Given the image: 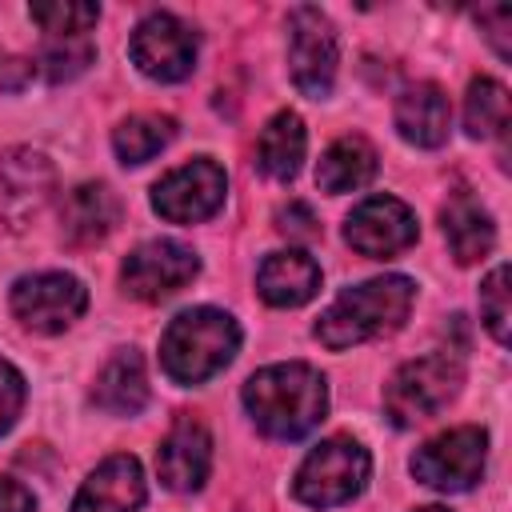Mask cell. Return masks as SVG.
Instances as JSON below:
<instances>
[{
    "label": "cell",
    "mask_w": 512,
    "mask_h": 512,
    "mask_svg": "<svg viewBox=\"0 0 512 512\" xmlns=\"http://www.w3.org/2000/svg\"><path fill=\"white\" fill-rule=\"evenodd\" d=\"M244 408L252 424L272 440L308 436L328 412V384L312 364H268L248 376Z\"/></svg>",
    "instance_id": "6da1fadb"
},
{
    "label": "cell",
    "mask_w": 512,
    "mask_h": 512,
    "mask_svg": "<svg viewBox=\"0 0 512 512\" xmlns=\"http://www.w3.org/2000/svg\"><path fill=\"white\" fill-rule=\"evenodd\" d=\"M416 300V284L408 276H376L356 288H344L316 320V340L332 352L396 332Z\"/></svg>",
    "instance_id": "7a4b0ae2"
},
{
    "label": "cell",
    "mask_w": 512,
    "mask_h": 512,
    "mask_svg": "<svg viewBox=\"0 0 512 512\" xmlns=\"http://www.w3.org/2000/svg\"><path fill=\"white\" fill-rule=\"evenodd\" d=\"M240 348V324L224 308H188L168 320L160 336V368L176 384H204L232 364Z\"/></svg>",
    "instance_id": "3957f363"
},
{
    "label": "cell",
    "mask_w": 512,
    "mask_h": 512,
    "mask_svg": "<svg viewBox=\"0 0 512 512\" xmlns=\"http://www.w3.org/2000/svg\"><path fill=\"white\" fill-rule=\"evenodd\" d=\"M464 384V360L456 352H428L392 372L384 388V412L396 428H416L456 400Z\"/></svg>",
    "instance_id": "277c9868"
},
{
    "label": "cell",
    "mask_w": 512,
    "mask_h": 512,
    "mask_svg": "<svg viewBox=\"0 0 512 512\" xmlns=\"http://www.w3.org/2000/svg\"><path fill=\"white\" fill-rule=\"evenodd\" d=\"M368 472H372V456H368V448L360 440L328 436L296 468L292 492L308 508H340V504H348V500H356L364 492Z\"/></svg>",
    "instance_id": "5b68a950"
},
{
    "label": "cell",
    "mask_w": 512,
    "mask_h": 512,
    "mask_svg": "<svg viewBox=\"0 0 512 512\" xmlns=\"http://www.w3.org/2000/svg\"><path fill=\"white\" fill-rule=\"evenodd\" d=\"M484 460H488V432L476 424H460L416 448L412 476L436 492H468L484 476Z\"/></svg>",
    "instance_id": "8992f818"
},
{
    "label": "cell",
    "mask_w": 512,
    "mask_h": 512,
    "mask_svg": "<svg viewBox=\"0 0 512 512\" xmlns=\"http://www.w3.org/2000/svg\"><path fill=\"white\" fill-rule=\"evenodd\" d=\"M336 60H340V48H336L332 20L312 4L292 8V16H288V72H292V84L312 100L332 96Z\"/></svg>",
    "instance_id": "52a82bcc"
},
{
    "label": "cell",
    "mask_w": 512,
    "mask_h": 512,
    "mask_svg": "<svg viewBox=\"0 0 512 512\" xmlns=\"http://www.w3.org/2000/svg\"><path fill=\"white\" fill-rule=\"evenodd\" d=\"M224 192H228L224 168L208 156H196L152 184V208L172 224H200L220 212Z\"/></svg>",
    "instance_id": "ba28073f"
},
{
    "label": "cell",
    "mask_w": 512,
    "mask_h": 512,
    "mask_svg": "<svg viewBox=\"0 0 512 512\" xmlns=\"http://www.w3.org/2000/svg\"><path fill=\"white\" fill-rule=\"evenodd\" d=\"M132 64L160 84H176L184 76H192L196 68V52H200V36L172 12H152L136 24L132 32Z\"/></svg>",
    "instance_id": "9c48e42d"
},
{
    "label": "cell",
    "mask_w": 512,
    "mask_h": 512,
    "mask_svg": "<svg viewBox=\"0 0 512 512\" xmlns=\"http://www.w3.org/2000/svg\"><path fill=\"white\" fill-rule=\"evenodd\" d=\"M84 308L88 288L72 272H32L12 284V316L40 336L64 332L72 320H80Z\"/></svg>",
    "instance_id": "30bf717a"
},
{
    "label": "cell",
    "mask_w": 512,
    "mask_h": 512,
    "mask_svg": "<svg viewBox=\"0 0 512 512\" xmlns=\"http://www.w3.org/2000/svg\"><path fill=\"white\" fill-rule=\"evenodd\" d=\"M200 272V256L180 244V240H148L140 248L128 252L120 280L124 292L144 300V304H160L168 296H176L184 284H192Z\"/></svg>",
    "instance_id": "8fae6325"
},
{
    "label": "cell",
    "mask_w": 512,
    "mask_h": 512,
    "mask_svg": "<svg viewBox=\"0 0 512 512\" xmlns=\"http://www.w3.org/2000/svg\"><path fill=\"white\" fill-rule=\"evenodd\" d=\"M420 236L416 212L400 196H368L360 200L344 220V240L372 260H392L408 252Z\"/></svg>",
    "instance_id": "7c38bea8"
},
{
    "label": "cell",
    "mask_w": 512,
    "mask_h": 512,
    "mask_svg": "<svg viewBox=\"0 0 512 512\" xmlns=\"http://www.w3.org/2000/svg\"><path fill=\"white\" fill-rule=\"evenodd\" d=\"M52 188H56V172L48 156L32 148H8L0 156V228L8 232L28 228L44 212Z\"/></svg>",
    "instance_id": "4fadbf2b"
},
{
    "label": "cell",
    "mask_w": 512,
    "mask_h": 512,
    "mask_svg": "<svg viewBox=\"0 0 512 512\" xmlns=\"http://www.w3.org/2000/svg\"><path fill=\"white\" fill-rule=\"evenodd\" d=\"M212 468V436L200 420L180 416L156 448V472L172 492H196Z\"/></svg>",
    "instance_id": "5bb4252c"
},
{
    "label": "cell",
    "mask_w": 512,
    "mask_h": 512,
    "mask_svg": "<svg viewBox=\"0 0 512 512\" xmlns=\"http://www.w3.org/2000/svg\"><path fill=\"white\" fill-rule=\"evenodd\" d=\"M144 504V472L136 456H108L80 484L72 512H136Z\"/></svg>",
    "instance_id": "9a60e30c"
},
{
    "label": "cell",
    "mask_w": 512,
    "mask_h": 512,
    "mask_svg": "<svg viewBox=\"0 0 512 512\" xmlns=\"http://www.w3.org/2000/svg\"><path fill=\"white\" fill-rule=\"evenodd\" d=\"M120 224V200L108 184H76L64 204H60V228H64V240L76 244V248H88V244H100L112 228Z\"/></svg>",
    "instance_id": "2e32d148"
},
{
    "label": "cell",
    "mask_w": 512,
    "mask_h": 512,
    "mask_svg": "<svg viewBox=\"0 0 512 512\" xmlns=\"http://www.w3.org/2000/svg\"><path fill=\"white\" fill-rule=\"evenodd\" d=\"M256 288L272 308H300L320 292V264L300 248L272 252L256 272Z\"/></svg>",
    "instance_id": "e0dca14e"
},
{
    "label": "cell",
    "mask_w": 512,
    "mask_h": 512,
    "mask_svg": "<svg viewBox=\"0 0 512 512\" xmlns=\"http://www.w3.org/2000/svg\"><path fill=\"white\" fill-rule=\"evenodd\" d=\"M396 128L416 148H440L452 128V104L440 84H412L396 100Z\"/></svg>",
    "instance_id": "ac0fdd59"
},
{
    "label": "cell",
    "mask_w": 512,
    "mask_h": 512,
    "mask_svg": "<svg viewBox=\"0 0 512 512\" xmlns=\"http://www.w3.org/2000/svg\"><path fill=\"white\" fill-rule=\"evenodd\" d=\"M92 404L108 416H136L148 404V376H144V356L136 348L112 352V360L100 368Z\"/></svg>",
    "instance_id": "d6986e66"
},
{
    "label": "cell",
    "mask_w": 512,
    "mask_h": 512,
    "mask_svg": "<svg viewBox=\"0 0 512 512\" xmlns=\"http://www.w3.org/2000/svg\"><path fill=\"white\" fill-rule=\"evenodd\" d=\"M440 220H444V240H448V248H452V256H456V264H476V260H484V256L492 252V244H496V224H492L488 208H484L472 192L448 196Z\"/></svg>",
    "instance_id": "ffe728a7"
},
{
    "label": "cell",
    "mask_w": 512,
    "mask_h": 512,
    "mask_svg": "<svg viewBox=\"0 0 512 512\" xmlns=\"http://www.w3.org/2000/svg\"><path fill=\"white\" fill-rule=\"evenodd\" d=\"M304 148H308V132H304V120L284 108L276 112L264 128H260V140H256V168L280 184H288L300 164H304Z\"/></svg>",
    "instance_id": "44dd1931"
},
{
    "label": "cell",
    "mask_w": 512,
    "mask_h": 512,
    "mask_svg": "<svg viewBox=\"0 0 512 512\" xmlns=\"http://www.w3.org/2000/svg\"><path fill=\"white\" fill-rule=\"evenodd\" d=\"M376 176V148L364 136H340L336 144L324 148L320 164H316V184L328 196L340 192H356Z\"/></svg>",
    "instance_id": "7402d4cb"
},
{
    "label": "cell",
    "mask_w": 512,
    "mask_h": 512,
    "mask_svg": "<svg viewBox=\"0 0 512 512\" xmlns=\"http://www.w3.org/2000/svg\"><path fill=\"white\" fill-rule=\"evenodd\" d=\"M176 136V120L160 116V112H136L128 116L120 128H112V148L120 156V164H144L152 160L160 148H168Z\"/></svg>",
    "instance_id": "603a6c76"
},
{
    "label": "cell",
    "mask_w": 512,
    "mask_h": 512,
    "mask_svg": "<svg viewBox=\"0 0 512 512\" xmlns=\"http://www.w3.org/2000/svg\"><path fill=\"white\" fill-rule=\"evenodd\" d=\"M464 128L480 140L488 136H504L508 128V88L492 76H480L468 84V96H464Z\"/></svg>",
    "instance_id": "cb8c5ba5"
},
{
    "label": "cell",
    "mask_w": 512,
    "mask_h": 512,
    "mask_svg": "<svg viewBox=\"0 0 512 512\" xmlns=\"http://www.w3.org/2000/svg\"><path fill=\"white\" fill-rule=\"evenodd\" d=\"M92 40L88 36H44L40 68L48 80H72L92 64Z\"/></svg>",
    "instance_id": "d4e9b609"
},
{
    "label": "cell",
    "mask_w": 512,
    "mask_h": 512,
    "mask_svg": "<svg viewBox=\"0 0 512 512\" xmlns=\"http://www.w3.org/2000/svg\"><path fill=\"white\" fill-rule=\"evenodd\" d=\"M32 20L44 28V36H88V28L100 20V8L76 0H48L32 4Z\"/></svg>",
    "instance_id": "484cf974"
},
{
    "label": "cell",
    "mask_w": 512,
    "mask_h": 512,
    "mask_svg": "<svg viewBox=\"0 0 512 512\" xmlns=\"http://www.w3.org/2000/svg\"><path fill=\"white\" fill-rule=\"evenodd\" d=\"M480 320H484V328L492 332L496 344H508V320H512V308H508V264H496L488 272V280L480 284Z\"/></svg>",
    "instance_id": "4316f807"
},
{
    "label": "cell",
    "mask_w": 512,
    "mask_h": 512,
    "mask_svg": "<svg viewBox=\"0 0 512 512\" xmlns=\"http://www.w3.org/2000/svg\"><path fill=\"white\" fill-rule=\"evenodd\" d=\"M24 396H28L24 376H20L8 360H0V436L16 424V416H20V408H24Z\"/></svg>",
    "instance_id": "83f0119b"
},
{
    "label": "cell",
    "mask_w": 512,
    "mask_h": 512,
    "mask_svg": "<svg viewBox=\"0 0 512 512\" xmlns=\"http://www.w3.org/2000/svg\"><path fill=\"white\" fill-rule=\"evenodd\" d=\"M276 228L292 240H316L320 236V224H316V212L304 204V200H288L280 212H276Z\"/></svg>",
    "instance_id": "f1b7e54d"
},
{
    "label": "cell",
    "mask_w": 512,
    "mask_h": 512,
    "mask_svg": "<svg viewBox=\"0 0 512 512\" xmlns=\"http://www.w3.org/2000/svg\"><path fill=\"white\" fill-rule=\"evenodd\" d=\"M0 512H36V500L20 480L0 476Z\"/></svg>",
    "instance_id": "f546056e"
},
{
    "label": "cell",
    "mask_w": 512,
    "mask_h": 512,
    "mask_svg": "<svg viewBox=\"0 0 512 512\" xmlns=\"http://www.w3.org/2000/svg\"><path fill=\"white\" fill-rule=\"evenodd\" d=\"M484 20H500V24H508V20H512V12L500 4V8H488V12H484ZM488 40H492V44H496V52L508 60V48H504V32L496 28V32H488Z\"/></svg>",
    "instance_id": "4dcf8cb0"
},
{
    "label": "cell",
    "mask_w": 512,
    "mask_h": 512,
    "mask_svg": "<svg viewBox=\"0 0 512 512\" xmlns=\"http://www.w3.org/2000/svg\"><path fill=\"white\" fill-rule=\"evenodd\" d=\"M416 512H448V508H440V504H428V508H416Z\"/></svg>",
    "instance_id": "1f68e13d"
}]
</instances>
